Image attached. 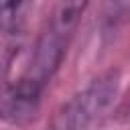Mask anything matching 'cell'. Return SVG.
<instances>
[{"label":"cell","mask_w":130,"mask_h":130,"mask_svg":"<svg viewBox=\"0 0 130 130\" xmlns=\"http://www.w3.org/2000/svg\"><path fill=\"white\" fill-rule=\"evenodd\" d=\"M39 100L37 81L20 79L0 89V114L10 122H24L35 116Z\"/></svg>","instance_id":"1"},{"label":"cell","mask_w":130,"mask_h":130,"mask_svg":"<svg viewBox=\"0 0 130 130\" xmlns=\"http://www.w3.org/2000/svg\"><path fill=\"white\" fill-rule=\"evenodd\" d=\"M24 0H0V30L10 32L18 26Z\"/></svg>","instance_id":"2"}]
</instances>
